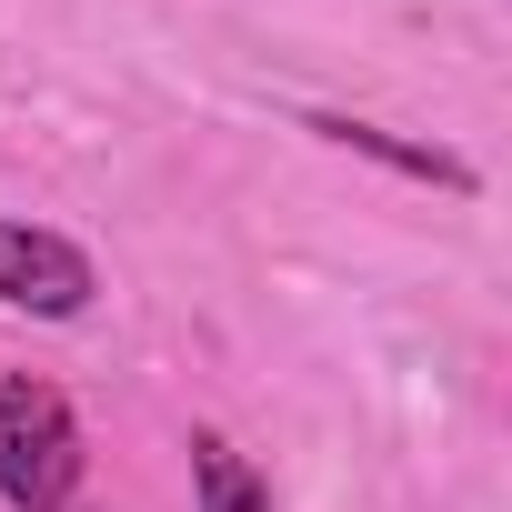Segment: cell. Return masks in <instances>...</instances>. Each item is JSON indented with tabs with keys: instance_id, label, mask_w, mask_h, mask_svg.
I'll use <instances>...</instances> for the list:
<instances>
[{
	"instance_id": "1",
	"label": "cell",
	"mask_w": 512,
	"mask_h": 512,
	"mask_svg": "<svg viewBox=\"0 0 512 512\" xmlns=\"http://www.w3.org/2000/svg\"><path fill=\"white\" fill-rule=\"evenodd\" d=\"M81 482V422L51 382H0V502L11 512H61Z\"/></svg>"
},
{
	"instance_id": "2",
	"label": "cell",
	"mask_w": 512,
	"mask_h": 512,
	"mask_svg": "<svg viewBox=\"0 0 512 512\" xmlns=\"http://www.w3.org/2000/svg\"><path fill=\"white\" fill-rule=\"evenodd\" d=\"M91 251L71 231H41V221H0V302L11 312H41V322H81L91 312Z\"/></svg>"
},
{
	"instance_id": "3",
	"label": "cell",
	"mask_w": 512,
	"mask_h": 512,
	"mask_svg": "<svg viewBox=\"0 0 512 512\" xmlns=\"http://www.w3.org/2000/svg\"><path fill=\"white\" fill-rule=\"evenodd\" d=\"M302 131H322L332 151H362V161H382V171H402V181H442V191H472V161H452V151H432V141H402V131H382V121H342V111H312Z\"/></svg>"
},
{
	"instance_id": "4",
	"label": "cell",
	"mask_w": 512,
	"mask_h": 512,
	"mask_svg": "<svg viewBox=\"0 0 512 512\" xmlns=\"http://www.w3.org/2000/svg\"><path fill=\"white\" fill-rule=\"evenodd\" d=\"M191 492H201V512H272V482L251 472L221 432H191Z\"/></svg>"
}]
</instances>
